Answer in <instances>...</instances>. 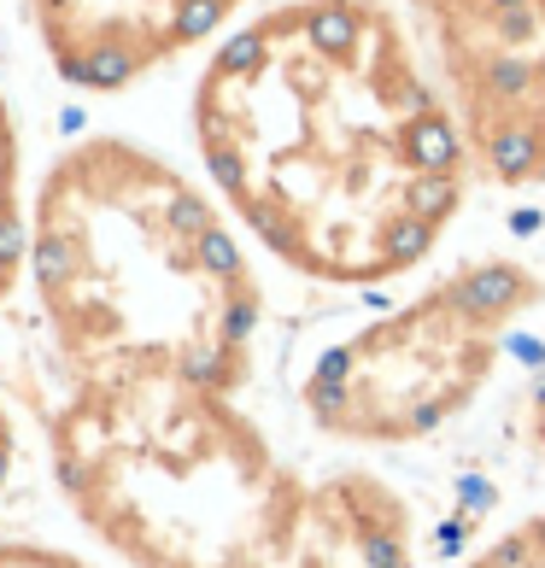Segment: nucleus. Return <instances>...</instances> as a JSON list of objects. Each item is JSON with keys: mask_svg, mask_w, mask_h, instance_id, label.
<instances>
[{"mask_svg": "<svg viewBox=\"0 0 545 568\" xmlns=\"http://www.w3.org/2000/svg\"><path fill=\"white\" fill-rule=\"evenodd\" d=\"M30 287L71 382L164 369L241 393L264 293L218 205L123 135L65 146L36 187Z\"/></svg>", "mask_w": 545, "mask_h": 568, "instance_id": "7ed1b4c3", "label": "nucleus"}, {"mask_svg": "<svg viewBox=\"0 0 545 568\" xmlns=\"http://www.w3.org/2000/svg\"><path fill=\"white\" fill-rule=\"evenodd\" d=\"M194 135L218 194L287 270L370 287L452 229L470 159L387 0H282L212 53Z\"/></svg>", "mask_w": 545, "mask_h": 568, "instance_id": "f257e3e1", "label": "nucleus"}, {"mask_svg": "<svg viewBox=\"0 0 545 568\" xmlns=\"http://www.w3.org/2000/svg\"><path fill=\"white\" fill-rule=\"evenodd\" d=\"M440 94L487 187L545 182V0H411Z\"/></svg>", "mask_w": 545, "mask_h": 568, "instance_id": "39448f33", "label": "nucleus"}, {"mask_svg": "<svg viewBox=\"0 0 545 568\" xmlns=\"http://www.w3.org/2000/svg\"><path fill=\"white\" fill-rule=\"evenodd\" d=\"M516 428H522V446H528V457L545 469V382L522 398V416H516Z\"/></svg>", "mask_w": 545, "mask_h": 568, "instance_id": "9d476101", "label": "nucleus"}, {"mask_svg": "<svg viewBox=\"0 0 545 568\" xmlns=\"http://www.w3.org/2000/svg\"><path fill=\"white\" fill-rule=\"evenodd\" d=\"M464 568H545V516L516 521L511 534H498L481 557H470Z\"/></svg>", "mask_w": 545, "mask_h": 568, "instance_id": "6e6552de", "label": "nucleus"}, {"mask_svg": "<svg viewBox=\"0 0 545 568\" xmlns=\"http://www.w3.org/2000/svg\"><path fill=\"white\" fill-rule=\"evenodd\" d=\"M30 258V217H24V153H18V123L0 94V300L18 287Z\"/></svg>", "mask_w": 545, "mask_h": 568, "instance_id": "0eeeda50", "label": "nucleus"}, {"mask_svg": "<svg viewBox=\"0 0 545 568\" xmlns=\"http://www.w3.org/2000/svg\"><path fill=\"white\" fill-rule=\"evenodd\" d=\"M53 71L77 89H130L205 41L241 0H24Z\"/></svg>", "mask_w": 545, "mask_h": 568, "instance_id": "423d86ee", "label": "nucleus"}, {"mask_svg": "<svg viewBox=\"0 0 545 568\" xmlns=\"http://www.w3.org/2000/svg\"><path fill=\"white\" fill-rule=\"evenodd\" d=\"M545 282L516 258H475L400 311L352 328L305 375V410L346 446H416L452 428L498 375Z\"/></svg>", "mask_w": 545, "mask_h": 568, "instance_id": "20e7f679", "label": "nucleus"}, {"mask_svg": "<svg viewBox=\"0 0 545 568\" xmlns=\"http://www.w3.org/2000/svg\"><path fill=\"white\" fill-rule=\"evenodd\" d=\"M12 452H18V439H12V416H7V405H0V487H7V475H12Z\"/></svg>", "mask_w": 545, "mask_h": 568, "instance_id": "9b49d317", "label": "nucleus"}, {"mask_svg": "<svg viewBox=\"0 0 545 568\" xmlns=\"http://www.w3.org/2000/svg\"><path fill=\"white\" fill-rule=\"evenodd\" d=\"M48 446L82 528L130 568H416L393 480L293 469L235 393L188 375L71 382Z\"/></svg>", "mask_w": 545, "mask_h": 568, "instance_id": "f03ea898", "label": "nucleus"}, {"mask_svg": "<svg viewBox=\"0 0 545 568\" xmlns=\"http://www.w3.org/2000/svg\"><path fill=\"white\" fill-rule=\"evenodd\" d=\"M0 568H89L71 551H53V545H30V539H0Z\"/></svg>", "mask_w": 545, "mask_h": 568, "instance_id": "1a4fd4ad", "label": "nucleus"}]
</instances>
